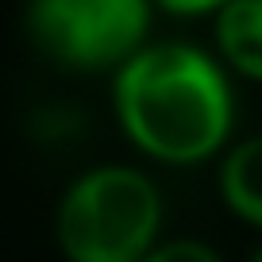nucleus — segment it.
<instances>
[{
  "label": "nucleus",
  "instance_id": "7ed1b4c3",
  "mask_svg": "<svg viewBox=\"0 0 262 262\" xmlns=\"http://www.w3.org/2000/svg\"><path fill=\"white\" fill-rule=\"evenodd\" d=\"M150 0H27L24 31L42 58L77 74H116L150 42Z\"/></svg>",
  "mask_w": 262,
  "mask_h": 262
},
{
  "label": "nucleus",
  "instance_id": "423d86ee",
  "mask_svg": "<svg viewBox=\"0 0 262 262\" xmlns=\"http://www.w3.org/2000/svg\"><path fill=\"white\" fill-rule=\"evenodd\" d=\"M139 262H224V258L205 239H158Z\"/></svg>",
  "mask_w": 262,
  "mask_h": 262
},
{
  "label": "nucleus",
  "instance_id": "f257e3e1",
  "mask_svg": "<svg viewBox=\"0 0 262 262\" xmlns=\"http://www.w3.org/2000/svg\"><path fill=\"white\" fill-rule=\"evenodd\" d=\"M112 112L123 139L150 162H212L235 131L231 74L205 47L150 39L112 74Z\"/></svg>",
  "mask_w": 262,
  "mask_h": 262
},
{
  "label": "nucleus",
  "instance_id": "0eeeda50",
  "mask_svg": "<svg viewBox=\"0 0 262 262\" xmlns=\"http://www.w3.org/2000/svg\"><path fill=\"white\" fill-rule=\"evenodd\" d=\"M228 0H150V8L173 19H212Z\"/></svg>",
  "mask_w": 262,
  "mask_h": 262
},
{
  "label": "nucleus",
  "instance_id": "20e7f679",
  "mask_svg": "<svg viewBox=\"0 0 262 262\" xmlns=\"http://www.w3.org/2000/svg\"><path fill=\"white\" fill-rule=\"evenodd\" d=\"M212 42L228 74L262 85V0H228L212 16Z\"/></svg>",
  "mask_w": 262,
  "mask_h": 262
},
{
  "label": "nucleus",
  "instance_id": "39448f33",
  "mask_svg": "<svg viewBox=\"0 0 262 262\" xmlns=\"http://www.w3.org/2000/svg\"><path fill=\"white\" fill-rule=\"evenodd\" d=\"M216 189L235 220L262 231V135L228 143L216 170Z\"/></svg>",
  "mask_w": 262,
  "mask_h": 262
},
{
  "label": "nucleus",
  "instance_id": "6e6552de",
  "mask_svg": "<svg viewBox=\"0 0 262 262\" xmlns=\"http://www.w3.org/2000/svg\"><path fill=\"white\" fill-rule=\"evenodd\" d=\"M251 262H262V243L254 247V254H251Z\"/></svg>",
  "mask_w": 262,
  "mask_h": 262
},
{
  "label": "nucleus",
  "instance_id": "f03ea898",
  "mask_svg": "<svg viewBox=\"0 0 262 262\" xmlns=\"http://www.w3.org/2000/svg\"><path fill=\"white\" fill-rule=\"evenodd\" d=\"M162 189L139 166L100 162L62 189L54 243L66 262H139L162 239Z\"/></svg>",
  "mask_w": 262,
  "mask_h": 262
}]
</instances>
